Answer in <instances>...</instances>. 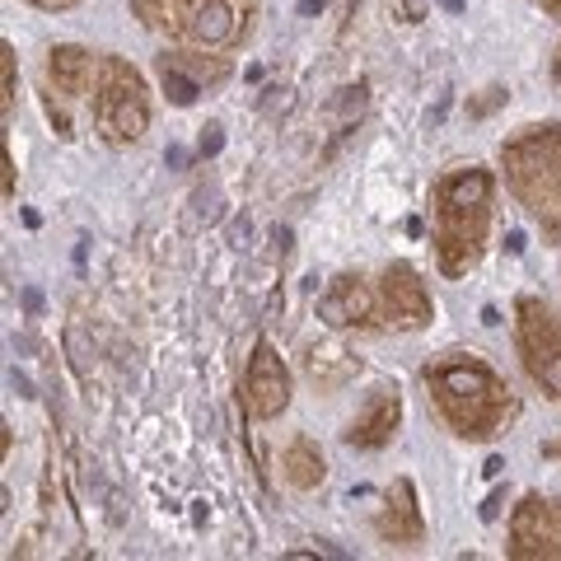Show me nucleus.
Listing matches in <instances>:
<instances>
[{
  "label": "nucleus",
  "instance_id": "22",
  "mask_svg": "<svg viewBox=\"0 0 561 561\" xmlns=\"http://www.w3.org/2000/svg\"><path fill=\"white\" fill-rule=\"evenodd\" d=\"M501 515V491L496 496H486V505H482V519H496Z\"/></svg>",
  "mask_w": 561,
  "mask_h": 561
},
{
  "label": "nucleus",
  "instance_id": "29",
  "mask_svg": "<svg viewBox=\"0 0 561 561\" xmlns=\"http://www.w3.org/2000/svg\"><path fill=\"white\" fill-rule=\"evenodd\" d=\"M557 84H561V51H557Z\"/></svg>",
  "mask_w": 561,
  "mask_h": 561
},
{
  "label": "nucleus",
  "instance_id": "21",
  "mask_svg": "<svg viewBox=\"0 0 561 561\" xmlns=\"http://www.w3.org/2000/svg\"><path fill=\"white\" fill-rule=\"evenodd\" d=\"M164 160H169V169H183V164H187V150H179V146H169V154H164Z\"/></svg>",
  "mask_w": 561,
  "mask_h": 561
},
{
  "label": "nucleus",
  "instance_id": "8",
  "mask_svg": "<svg viewBox=\"0 0 561 561\" xmlns=\"http://www.w3.org/2000/svg\"><path fill=\"white\" fill-rule=\"evenodd\" d=\"M286 402H290L286 360L276 356L272 342H257L253 360H249V375H243V408H249V416H257V421H272V416L286 412Z\"/></svg>",
  "mask_w": 561,
  "mask_h": 561
},
{
  "label": "nucleus",
  "instance_id": "19",
  "mask_svg": "<svg viewBox=\"0 0 561 561\" xmlns=\"http://www.w3.org/2000/svg\"><path fill=\"white\" fill-rule=\"evenodd\" d=\"M496 103H505V90H486V99H478V103H472V113H491V108H496Z\"/></svg>",
  "mask_w": 561,
  "mask_h": 561
},
{
  "label": "nucleus",
  "instance_id": "11",
  "mask_svg": "<svg viewBox=\"0 0 561 561\" xmlns=\"http://www.w3.org/2000/svg\"><path fill=\"white\" fill-rule=\"evenodd\" d=\"M319 319L328 328H375L379 323V290L365 276H337L319 300Z\"/></svg>",
  "mask_w": 561,
  "mask_h": 561
},
{
  "label": "nucleus",
  "instance_id": "5",
  "mask_svg": "<svg viewBox=\"0 0 561 561\" xmlns=\"http://www.w3.org/2000/svg\"><path fill=\"white\" fill-rule=\"evenodd\" d=\"M94 127L108 146H131L150 127V99L146 80L136 76L131 61L122 57H99L94 70Z\"/></svg>",
  "mask_w": 561,
  "mask_h": 561
},
{
  "label": "nucleus",
  "instance_id": "23",
  "mask_svg": "<svg viewBox=\"0 0 561 561\" xmlns=\"http://www.w3.org/2000/svg\"><path fill=\"white\" fill-rule=\"evenodd\" d=\"M505 253H524V234H519V230L505 234Z\"/></svg>",
  "mask_w": 561,
  "mask_h": 561
},
{
  "label": "nucleus",
  "instance_id": "14",
  "mask_svg": "<svg viewBox=\"0 0 561 561\" xmlns=\"http://www.w3.org/2000/svg\"><path fill=\"white\" fill-rule=\"evenodd\" d=\"M94 57L84 47L76 43H61V47H51L47 51V80H51V90L66 94V99H76L90 90V80H94Z\"/></svg>",
  "mask_w": 561,
  "mask_h": 561
},
{
  "label": "nucleus",
  "instance_id": "20",
  "mask_svg": "<svg viewBox=\"0 0 561 561\" xmlns=\"http://www.w3.org/2000/svg\"><path fill=\"white\" fill-rule=\"evenodd\" d=\"M28 5H38V10H70L76 0H28Z\"/></svg>",
  "mask_w": 561,
  "mask_h": 561
},
{
  "label": "nucleus",
  "instance_id": "15",
  "mask_svg": "<svg viewBox=\"0 0 561 561\" xmlns=\"http://www.w3.org/2000/svg\"><path fill=\"white\" fill-rule=\"evenodd\" d=\"M280 472H286L290 486L309 491V486H319L328 478V463H323V454L313 440H290L286 454H280Z\"/></svg>",
  "mask_w": 561,
  "mask_h": 561
},
{
  "label": "nucleus",
  "instance_id": "18",
  "mask_svg": "<svg viewBox=\"0 0 561 561\" xmlns=\"http://www.w3.org/2000/svg\"><path fill=\"white\" fill-rule=\"evenodd\" d=\"M225 146V131L220 127H202V140H197V150H202V160H216Z\"/></svg>",
  "mask_w": 561,
  "mask_h": 561
},
{
  "label": "nucleus",
  "instance_id": "6",
  "mask_svg": "<svg viewBox=\"0 0 561 561\" xmlns=\"http://www.w3.org/2000/svg\"><path fill=\"white\" fill-rule=\"evenodd\" d=\"M515 342H519V360H524V370H529V379L548 398L561 402V319L538 295H519Z\"/></svg>",
  "mask_w": 561,
  "mask_h": 561
},
{
  "label": "nucleus",
  "instance_id": "4",
  "mask_svg": "<svg viewBox=\"0 0 561 561\" xmlns=\"http://www.w3.org/2000/svg\"><path fill=\"white\" fill-rule=\"evenodd\" d=\"M505 183L561 239V127H524L501 146Z\"/></svg>",
  "mask_w": 561,
  "mask_h": 561
},
{
  "label": "nucleus",
  "instance_id": "25",
  "mask_svg": "<svg viewBox=\"0 0 561 561\" xmlns=\"http://www.w3.org/2000/svg\"><path fill=\"white\" fill-rule=\"evenodd\" d=\"M501 468H505L501 459H486V463H482V472H486V478H501Z\"/></svg>",
  "mask_w": 561,
  "mask_h": 561
},
{
  "label": "nucleus",
  "instance_id": "26",
  "mask_svg": "<svg viewBox=\"0 0 561 561\" xmlns=\"http://www.w3.org/2000/svg\"><path fill=\"white\" fill-rule=\"evenodd\" d=\"M300 10H305V14H319V10H323V0H300Z\"/></svg>",
  "mask_w": 561,
  "mask_h": 561
},
{
  "label": "nucleus",
  "instance_id": "16",
  "mask_svg": "<svg viewBox=\"0 0 561 561\" xmlns=\"http://www.w3.org/2000/svg\"><path fill=\"white\" fill-rule=\"evenodd\" d=\"M309 375H313V383H323V389H337L342 379L356 375V360L337 346H319V351H309Z\"/></svg>",
  "mask_w": 561,
  "mask_h": 561
},
{
  "label": "nucleus",
  "instance_id": "24",
  "mask_svg": "<svg viewBox=\"0 0 561 561\" xmlns=\"http://www.w3.org/2000/svg\"><path fill=\"white\" fill-rule=\"evenodd\" d=\"M24 305H28V313H38L43 309V295L38 290H24Z\"/></svg>",
  "mask_w": 561,
  "mask_h": 561
},
{
  "label": "nucleus",
  "instance_id": "2",
  "mask_svg": "<svg viewBox=\"0 0 561 561\" xmlns=\"http://www.w3.org/2000/svg\"><path fill=\"white\" fill-rule=\"evenodd\" d=\"M491 225V173L454 169L435 183V257L445 276H463L482 257Z\"/></svg>",
  "mask_w": 561,
  "mask_h": 561
},
{
  "label": "nucleus",
  "instance_id": "13",
  "mask_svg": "<svg viewBox=\"0 0 561 561\" xmlns=\"http://www.w3.org/2000/svg\"><path fill=\"white\" fill-rule=\"evenodd\" d=\"M375 529L383 542H393V548H412L426 534V519H421V505H416V486L402 478L393 482L389 491V505H383V515L375 519Z\"/></svg>",
  "mask_w": 561,
  "mask_h": 561
},
{
  "label": "nucleus",
  "instance_id": "17",
  "mask_svg": "<svg viewBox=\"0 0 561 561\" xmlns=\"http://www.w3.org/2000/svg\"><path fill=\"white\" fill-rule=\"evenodd\" d=\"M0 70H5V94H0V108H14V51L0 47Z\"/></svg>",
  "mask_w": 561,
  "mask_h": 561
},
{
  "label": "nucleus",
  "instance_id": "27",
  "mask_svg": "<svg viewBox=\"0 0 561 561\" xmlns=\"http://www.w3.org/2000/svg\"><path fill=\"white\" fill-rule=\"evenodd\" d=\"M440 5H445L449 14H463V0H440Z\"/></svg>",
  "mask_w": 561,
  "mask_h": 561
},
{
  "label": "nucleus",
  "instance_id": "9",
  "mask_svg": "<svg viewBox=\"0 0 561 561\" xmlns=\"http://www.w3.org/2000/svg\"><path fill=\"white\" fill-rule=\"evenodd\" d=\"M379 323H389V328L431 323V295L408 262H393V267L379 276Z\"/></svg>",
  "mask_w": 561,
  "mask_h": 561
},
{
  "label": "nucleus",
  "instance_id": "3",
  "mask_svg": "<svg viewBox=\"0 0 561 561\" xmlns=\"http://www.w3.org/2000/svg\"><path fill=\"white\" fill-rule=\"evenodd\" d=\"M136 20L192 51H230L253 33L257 0H131Z\"/></svg>",
  "mask_w": 561,
  "mask_h": 561
},
{
  "label": "nucleus",
  "instance_id": "28",
  "mask_svg": "<svg viewBox=\"0 0 561 561\" xmlns=\"http://www.w3.org/2000/svg\"><path fill=\"white\" fill-rule=\"evenodd\" d=\"M542 5H548V10L557 14V20H561V0H542Z\"/></svg>",
  "mask_w": 561,
  "mask_h": 561
},
{
  "label": "nucleus",
  "instance_id": "1",
  "mask_svg": "<svg viewBox=\"0 0 561 561\" xmlns=\"http://www.w3.org/2000/svg\"><path fill=\"white\" fill-rule=\"evenodd\" d=\"M426 389L431 402L463 440H491L515 412L511 383H505L486 360L449 351L435 365H426Z\"/></svg>",
  "mask_w": 561,
  "mask_h": 561
},
{
  "label": "nucleus",
  "instance_id": "10",
  "mask_svg": "<svg viewBox=\"0 0 561 561\" xmlns=\"http://www.w3.org/2000/svg\"><path fill=\"white\" fill-rule=\"evenodd\" d=\"M160 84H164V94H169V103H179V108H187V103H197V94L206 90V84H216V80H225V66L220 57H206V51H192V47H183V51H164L160 61Z\"/></svg>",
  "mask_w": 561,
  "mask_h": 561
},
{
  "label": "nucleus",
  "instance_id": "12",
  "mask_svg": "<svg viewBox=\"0 0 561 561\" xmlns=\"http://www.w3.org/2000/svg\"><path fill=\"white\" fill-rule=\"evenodd\" d=\"M398 421H402V398L379 389L370 402H365V412L346 426V445L356 449H383L398 435Z\"/></svg>",
  "mask_w": 561,
  "mask_h": 561
},
{
  "label": "nucleus",
  "instance_id": "7",
  "mask_svg": "<svg viewBox=\"0 0 561 561\" xmlns=\"http://www.w3.org/2000/svg\"><path fill=\"white\" fill-rule=\"evenodd\" d=\"M511 557L552 561L561 557V501L524 496L511 515Z\"/></svg>",
  "mask_w": 561,
  "mask_h": 561
}]
</instances>
